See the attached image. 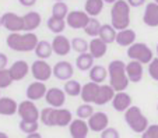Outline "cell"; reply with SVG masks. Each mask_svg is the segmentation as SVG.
<instances>
[{
    "instance_id": "6da1fadb",
    "label": "cell",
    "mask_w": 158,
    "mask_h": 138,
    "mask_svg": "<svg viewBox=\"0 0 158 138\" xmlns=\"http://www.w3.org/2000/svg\"><path fill=\"white\" fill-rule=\"evenodd\" d=\"M39 121L46 127H69L73 121V114L69 109H55L48 106L41 110Z\"/></svg>"
},
{
    "instance_id": "7a4b0ae2",
    "label": "cell",
    "mask_w": 158,
    "mask_h": 138,
    "mask_svg": "<svg viewBox=\"0 0 158 138\" xmlns=\"http://www.w3.org/2000/svg\"><path fill=\"white\" fill-rule=\"evenodd\" d=\"M39 39L34 32H11L6 38V43L14 52H34Z\"/></svg>"
},
{
    "instance_id": "3957f363",
    "label": "cell",
    "mask_w": 158,
    "mask_h": 138,
    "mask_svg": "<svg viewBox=\"0 0 158 138\" xmlns=\"http://www.w3.org/2000/svg\"><path fill=\"white\" fill-rule=\"evenodd\" d=\"M108 77H109V85L116 92L126 91L129 87V78L126 74V63L122 60H114L108 66Z\"/></svg>"
},
{
    "instance_id": "277c9868",
    "label": "cell",
    "mask_w": 158,
    "mask_h": 138,
    "mask_svg": "<svg viewBox=\"0 0 158 138\" xmlns=\"http://www.w3.org/2000/svg\"><path fill=\"white\" fill-rule=\"evenodd\" d=\"M130 9L126 0H118L110 7V25L116 31H122L130 25Z\"/></svg>"
},
{
    "instance_id": "5b68a950",
    "label": "cell",
    "mask_w": 158,
    "mask_h": 138,
    "mask_svg": "<svg viewBox=\"0 0 158 138\" xmlns=\"http://www.w3.org/2000/svg\"><path fill=\"white\" fill-rule=\"evenodd\" d=\"M123 117H125L126 124H127L131 131L136 132V134H143L147 130V127L150 126L148 119L144 116L141 109L137 108V106H130V108L123 113Z\"/></svg>"
},
{
    "instance_id": "8992f818",
    "label": "cell",
    "mask_w": 158,
    "mask_h": 138,
    "mask_svg": "<svg viewBox=\"0 0 158 138\" xmlns=\"http://www.w3.org/2000/svg\"><path fill=\"white\" fill-rule=\"evenodd\" d=\"M127 57L130 60L139 61L141 64H148L154 59V53L150 49V46L144 42H136L127 49Z\"/></svg>"
},
{
    "instance_id": "52a82bcc",
    "label": "cell",
    "mask_w": 158,
    "mask_h": 138,
    "mask_svg": "<svg viewBox=\"0 0 158 138\" xmlns=\"http://www.w3.org/2000/svg\"><path fill=\"white\" fill-rule=\"evenodd\" d=\"M17 114L20 116L21 120H25V121H39V117H41L39 109L30 99H25L18 103Z\"/></svg>"
},
{
    "instance_id": "ba28073f",
    "label": "cell",
    "mask_w": 158,
    "mask_h": 138,
    "mask_svg": "<svg viewBox=\"0 0 158 138\" xmlns=\"http://www.w3.org/2000/svg\"><path fill=\"white\" fill-rule=\"evenodd\" d=\"M31 75L35 81L46 82L53 75V67L46 60H35L31 64Z\"/></svg>"
},
{
    "instance_id": "9c48e42d",
    "label": "cell",
    "mask_w": 158,
    "mask_h": 138,
    "mask_svg": "<svg viewBox=\"0 0 158 138\" xmlns=\"http://www.w3.org/2000/svg\"><path fill=\"white\" fill-rule=\"evenodd\" d=\"M2 27L11 32H23L24 31V20L23 15H18L13 11H7L2 15Z\"/></svg>"
},
{
    "instance_id": "30bf717a",
    "label": "cell",
    "mask_w": 158,
    "mask_h": 138,
    "mask_svg": "<svg viewBox=\"0 0 158 138\" xmlns=\"http://www.w3.org/2000/svg\"><path fill=\"white\" fill-rule=\"evenodd\" d=\"M89 18L91 17L84 10H73L66 17V24H67V27L72 28V30H81V28L84 30L85 25L88 24Z\"/></svg>"
},
{
    "instance_id": "8fae6325",
    "label": "cell",
    "mask_w": 158,
    "mask_h": 138,
    "mask_svg": "<svg viewBox=\"0 0 158 138\" xmlns=\"http://www.w3.org/2000/svg\"><path fill=\"white\" fill-rule=\"evenodd\" d=\"M87 123H88L89 131L102 132L105 128L109 127V117L105 112H94V114L87 120Z\"/></svg>"
},
{
    "instance_id": "7c38bea8",
    "label": "cell",
    "mask_w": 158,
    "mask_h": 138,
    "mask_svg": "<svg viewBox=\"0 0 158 138\" xmlns=\"http://www.w3.org/2000/svg\"><path fill=\"white\" fill-rule=\"evenodd\" d=\"M45 101L49 105V108H55V109H60L63 108L66 102V92L60 88H49L46 91V95H45Z\"/></svg>"
},
{
    "instance_id": "4fadbf2b",
    "label": "cell",
    "mask_w": 158,
    "mask_h": 138,
    "mask_svg": "<svg viewBox=\"0 0 158 138\" xmlns=\"http://www.w3.org/2000/svg\"><path fill=\"white\" fill-rule=\"evenodd\" d=\"M52 49L57 56H67L72 52V41L63 34H59L52 41Z\"/></svg>"
},
{
    "instance_id": "5bb4252c",
    "label": "cell",
    "mask_w": 158,
    "mask_h": 138,
    "mask_svg": "<svg viewBox=\"0 0 158 138\" xmlns=\"http://www.w3.org/2000/svg\"><path fill=\"white\" fill-rule=\"evenodd\" d=\"M73 74H74V67L69 61L62 60V61H57L53 66V75L57 80H60V81H69V80H72Z\"/></svg>"
},
{
    "instance_id": "9a60e30c",
    "label": "cell",
    "mask_w": 158,
    "mask_h": 138,
    "mask_svg": "<svg viewBox=\"0 0 158 138\" xmlns=\"http://www.w3.org/2000/svg\"><path fill=\"white\" fill-rule=\"evenodd\" d=\"M9 71L13 81H21L31 73V66L25 60H17L9 67Z\"/></svg>"
},
{
    "instance_id": "2e32d148",
    "label": "cell",
    "mask_w": 158,
    "mask_h": 138,
    "mask_svg": "<svg viewBox=\"0 0 158 138\" xmlns=\"http://www.w3.org/2000/svg\"><path fill=\"white\" fill-rule=\"evenodd\" d=\"M110 103H112V108H114L116 112L125 113L130 106H133V99H131V96L129 95L126 91H122V92L115 93L114 99H112Z\"/></svg>"
},
{
    "instance_id": "e0dca14e",
    "label": "cell",
    "mask_w": 158,
    "mask_h": 138,
    "mask_svg": "<svg viewBox=\"0 0 158 138\" xmlns=\"http://www.w3.org/2000/svg\"><path fill=\"white\" fill-rule=\"evenodd\" d=\"M69 132L72 138H87L89 132V127L87 120L73 119V121L69 124Z\"/></svg>"
},
{
    "instance_id": "ac0fdd59",
    "label": "cell",
    "mask_w": 158,
    "mask_h": 138,
    "mask_svg": "<svg viewBox=\"0 0 158 138\" xmlns=\"http://www.w3.org/2000/svg\"><path fill=\"white\" fill-rule=\"evenodd\" d=\"M46 91H48V88H46L45 82L34 81V82H31V84L27 87L25 95H27V99L35 102V101H39V99H42V98H45Z\"/></svg>"
},
{
    "instance_id": "d6986e66",
    "label": "cell",
    "mask_w": 158,
    "mask_h": 138,
    "mask_svg": "<svg viewBox=\"0 0 158 138\" xmlns=\"http://www.w3.org/2000/svg\"><path fill=\"white\" fill-rule=\"evenodd\" d=\"M99 87H101V84H97V82H93V81L84 84L80 93V98L83 99V102L94 105V101L97 99V95L99 92Z\"/></svg>"
},
{
    "instance_id": "ffe728a7",
    "label": "cell",
    "mask_w": 158,
    "mask_h": 138,
    "mask_svg": "<svg viewBox=\"0 0 158 138\" xmlns=\"http://www.w3.org/2000/svg\"><path fill=\"white\" fill-rule=\"evenodd\" d=\"M126 74L130 82H140L143 80V74H144V69L143 64L139 61L130 60L129 63H126Z\"/></svg>"
},
{
    "instance_id": "44dd1931",
    "label": "cell",
    "mask_w": 158,
    "mask_h": 138,
    "mask_svg": "<svg viewBox=\"0 0 158 138\" xmlns=\"http://www.w3.org/2000/svg\"><path fill=\"white\" fill-rule=\"evenodd\" d=\"M115 93H116V91L110 87L109 84H101L99 92H98V95H97V99L94 101V105L104 106V105H106V103L112 102Z\"/></svg>"
},
{
    "instance_id": "7402d4cb",
    "label": "cell",
    "mask_w": 158,
    "mask_h": 138,
    "mask_svg": "<svg viewBox=\"0 0 158 138\" xmlns=\"http://www.w3.org/2000/svg\"><path fill=\"white\" fill-rule=\"evenodd\" d=\"M143 21L147 27H158V4L157 3H148L146 4V10L143 14Z\"/></svg>"
},
{
    "instance_id": "603a6c76",
    "label": "cell",
    "mask_w": 158,
    "mask_h": 138,
    "mask_svg": "<svg viewBox=\"0 0 158 138\" xmlns=\"http://www.w3.org/2000/svg\"><path fill=\"white\" fill-rule=\"evenodd\" d=\"M108 45L99 38H93L88 42V52L94 59H102L106 54Z\"/></svg>"
},
{
    "instance_id": "cb8c5ba5",
    "label": "cell",
    "mask_w": 158,
    "mask_h": 138,
    "mask_svg": "<svg viewBox=\"0 0 158 138\" xmlns=\"http://www.w3.org/2000/svg\"><path fill=\"white\" fill-rule=\"evenodd\" d=\"M115 42L119 46L123 48H129L133 43H136V31L131 30V28H126V30L118 31L116 34V41Z\"/></svg>"
},
{
    "instance_id": "d4e9b609",
    "label": "cell",
    "mask_w": 158,
    "mask_h": 138,
    "mask_svg": "<svg viewBox=\"0 0 158 138\" xmlns=\"http://www.w3.org/2000/svg\"><path fill=\"white\" fill-rule=\"evenodd\" d=\"M24 20V32H34L36 28L41 25L42 17L38 11H28L23 15Z\"/></svg>"
},
{
    "instance_id": "484cf974",
    "label": "cell",
    "mask_w": 158,
    "mask_h": 138,
    "mask_svg": "<svg viewBox=\"0 0 158 138\" xmlns=\"http://www.w3.org/2000/svg\"><path fill=\"white\" fill-rule=\"evenodd\" d=\"M18 110V103L13 98L0 96V114L2 116H14Z\"/></svg>"
},
{
    "instance_id": "4316f807",
    "label": "cell",
    "mask_w": 158,
    "mask_h": 138,
    "mask_svg": "<svg viewBox=\"0 0 158 138\" xmlns=\"http://www.w3.org/2000/svg\"><path fill=\"white\" fill-rule=\"evenodd\" d=\"M88 77L93 82H97V84H102L105 82L108 77V69L101 64H94L93 69L88 71Z\"/></svg>"
},
{
    "instance_id": "83f0119b",
    "label": "cell",
    "mask_w": 158,
    "mask_h": 138,
    "mask_svg": "<svg viewBox=\"0 0 158 138\" xmlns=\"http://www.w3.org/2000/svg\"><path fill=\"white\" fill-rule=\"evenodd\" d=\"M94 59L91 56L89 52H85V53H80L76 59V67H77L80 71H89L94 66Z\"/></svg>"
},
{
    "instance_id": "f1b7e54d",
    "label": "cell",
    "mask_w": 158,
    "mask_h": 138,
    "mask_svg": "<svg viewBox=\"0 0 158 138\" xmlns=\"http://www.w3.org/2000/svg\"><path fill=\"white\" fill-rule=\"evenodd\" d=\"M116 34H118V31L110 24H102L101 30H99L98 38L102 39L106 45H110V43H114L116 41Z\"/></svg>"
},
{
    "instance_id": "f546056e",
    "label": "cell",
    "mask_w": 158,
    "mask_h": 138,
    "mask_svg": "<svg viewBox=\"0 0 158 138\" xmlns=\"http://www.w3.org/2000/svg\"><path fill=\"white\" fill-rule=\"evenodd\" d=\"M104 0H85L84 4V11L89 15V17H97L102 13L104 10Z\"/></svg>"
},
{
    "instance_id": "4dcf8cb0",
    "label": "cell",
    "mask_w": 158,
    "mask_h": 138,
    "mask_svg": "<svg viewBox=\"0 0 158 138\" xmlns=\"http://www.w3.org/2000/svg\"><path fill=\"white\" fill-rule=\"evenodd\" d=\"M35 54L39 60H46L53 54V49H52V43H49L48 41H39L38 45L35 48Z\"/></svg>"
},
{
    "instance_id": "1f68e13d",
    "label": "cell",
    "mask_w": 158,
    "mask_h": 138,
    "mask_svg": "<svg viewBox=\"0 0 158 138\" xmlns=\"http://www.w3.org/2000/svg\"><path fill=\"white\" fill-rule=\"evenodd\" d=\"M46 27H48V30L51 31V32H53L55 35H59V34H62L63 31L66 30V27H67V24H66V20H63V18H56V17H49L48 21H46Z\"/></svg>"
},
{
    "instance_id": "d6a6232c",
    "label": "cell",
    "mask_w": 158,
    "mask_h": 138,
    "mask_svg": "<svg viewBox=\"0 0 158 138\" xmlns=\"http://www.w3.org/2000/svg\"><path fill=\"white\" fill-rule=\"evenodd\" d=\"M81 88H83V85H81L80 82L77 81V80H73V78H72V80H69V81H64L63 91L66 92V95L76 98V96H80Z\"/></svg>"
},
{
    "instance_id": "836d02e7",
    "label": "cell",
    "mask_w": 158,
    "mask_h": 138,
    "mask_svg": "<svg viewBox=\"0 0 158 138\" xmlns=\"http://www.w3.org/2000/svg\"><path fill=\"white\" fill-rule=\"evenodd\" d=\"M101 25L102 24L98 21V18H97V17H91V18H89V21H88V24H87L85 28H84V32H85L88 36L98 38L99 30H101Z\"/></svg>"
},
{
    "instance_id": "e575fe53",
    "label": "cell",
    "mask_w": 158,
    "mask_h": 138,
    "mask_svg": "<svg viewBox=\"0 0 158 138\" xmlns=\"http://www.w3.org/2000/svg\"><path fill=\"white\" fill-rule=\"evenodd\" d=\"M69 7L64 2H55L53 7H52V17H56V18H63L66 20L67 14H69Z\"/></svg>"
},
{
    "instance_id": "d590c367",
    "label": "cell",
    "mask_w": 158,
    "mask_h": 138,
    "mask_svg": "<svg viewBox=\"0 0 158 138\" xmlns=\"http://www.w3.org/2000/svg\"><path fill=\"white\" fill-rule=\"evenodd\" d=\"M93 114H94V108L91 103H83V105H80L77 108V110H76L77 119H81V120H88Z\"/></svg>"
},
{
    "instance_id": "8d00e7d4",
    "label": "cell",
    "mask_w": 158,
    "mask_h": 138,
    "mask_svg": "<svg viewBox=\"0 0 158 138\" xmlns=\"http://www.w3.org/2000/svg\"><path fill=\"white\" fill-rule=\"evenodd\" d=\"M72 50L77 52L78 54L85 53V52H88V42H87L84 38H80V36L73 38L72 39Z\"/></svg>"
},
{
    "instance_id": "74e56055",
    "label": "cell",
    "mask_w": 158,
    "mask_h": 138,
    "mask_svg": "<svg viewBox=\"0 0 158 138\" xmlns=\"http://www.w3.org/2000/svg\"><path fill=\"white\" fill-rule=\"evenodd\" d=\"M39 128V121H25L21 120L20 121V130L24 134H32V132H38Z\"/></svg>"
},
{
    "instance_id": "f35d334b",
    "label": "cell",
    "mask_w": 158,
    "mask_h": 138,
    "mask_svg": "<svg viewBox=\"0 0 158 138\" xmlns=\"http://www.w3.org/2000/svg\"><path fill=\"white\" fill-rule=\"evenodd\" d=\"M13 82V78L10 75V71L9 69H3L0 70V89L3 88H9Z\"/></svg>"
},
{
    "instance_id": "ab89813d",
    "label": "cell",
    "mask_w": 158,
    "mask_h": 138,
    "mask_svg": "<svg viewBox=\"0 0 158 138\" xmlns=\"http://www.w3.org/2000/svg\"><path fill=\"white\" fill-rule=\"evenodd\" d=\"M148 74L152 80L158 81V57H154L148 63Z\"/></svg>"
},
{
    "instance_id": "60d3db41",
    "label": "cell",
    "mask_w": 158,
    "mask_h": 138,
    "mask_svg": "<svg viewBox=\"0 0 158 138\" xmlns=\"http://www.w3.org/2000/svg\"><path fill=\"white\" fill-rule=\"evenodd\" d=\"M141 138H158V124H150L141 134Z\"/></svg>"
},
{
    "instance_id": "b9f144b4",
    "label": "cell",
    "mask_w": 158,
    "mask_h": 138,
    "mask_svg": "<svg viewBox=\"0 0 158 138\" xmlns=\"http://www.w3.org/2000/svg\"><path fill=\"white\" fill-rule=\"evenodd\" d=\"M101 138H120V134L116 128L114 127H108L101 132Z\"/></svg>"
},
{
    "instance_id": "7bdbcfd3",
    "label": "cell",
    "mask_w": 158,
    "mask_h": 138,
    "mask_svg": "<svg viewBox=\"0 0 158 138\" xmlns=\"http://www.w3.org/2000/svg\"><path fill=\"white\" fill-rule=\"evenodd\" d=\"M7 64H9V57H7V54L0 52V70L7 69Z\"/></svg>"
},
{
    "instance_id": "ee69618b",
    "label": "cell",
    "mask_w": 158,
    "mask_h": 138,
    "mask_svg": "<svg viewBox=\"0 0 158 138\" xmlns=\"http://www.w3.org/2000/svg\"><path fill=\"white\" fill-rule=\"evenodd\" d=\"M129 3V6L130 7H140L143 6V4H146L147 0H126Z\"/></svg>"
},
{
    "instance_id": "f6af8a7d",
    "label": "cell",
    "mask_w": 158,
    "mask_h": 138,
    "mask_svg": "<svg viewBox=\"0 0 158 138\" xmlns=\"http://www.w3.org/2000/svg\"><path fill=\"white\" fill-rule=\"evenodd\" d=\"M21 6H25V7H31L36 3V0H18Z\"/></svg>"
},
{
    "instance_id": "bcb514c9",
    "label": "cell",
    "mask_w": 158,
    "mask_h": 138,
    "mask_svg": "<svg viewBox=\"0 0 158 138\" xmlns=\"http://www.w3.org/2000/svg\"><path fill=\"white\" fill-rule=\"evenodd\" d=\"M27 138H42V135L39 132H32V134H28Z\"/></svg>"
},
{
    "instance_id": "7dc6e473",
    "label": "cell",
    "mask_w": 158,
    "mask_h": 138,
    "mask_svg": "<svg viewBox=\"0 0 158 138\" xmlns=\"http://www.w3.org/2000/svg\"><path fill=\"white\" fill-rule=\"evenodd\" d=\"M118 0H104V3L105 4H114V3H116Z\"/></svg>"
},
{
    "instance_id": "c3c4849f",
    "label": "cell",
    "mask_w": 158,
    "mask_h": 138,
    "mask_svg": "<svg viewBox=\"0 0 158 138\" xmlns=\"http://www.w3.org/2000/svg\"><path fill=\"white\" fill-rule=\"evenodd\" d=\"M0 138H10L9 135L6 134V132H3V131H0Z\"/></svg>"
},
{
    "instance_id": "681fc988",
    "label": "cell",
    "mask_w": 158,
    "mask_h": 138,
    "mask_svg": "<svg viewBox=\"0 0 158 138\" xmlns=\"http://www.w3.org/2000/svg\"><path fill=\"white\" fill-rule=\"evenodd\" d=\"M0 27H2V15H0Z\"/></svg>"
},
{
    "instance_id": "f907efd6",
    "label": "cell",
    "mask_w": 158,
    "mask_h": 138,
    "mask_svg": "<svg viewBox=\"0 0 158 138\" xmlns=\"http://www.w3.org/2000/svg\"><path fill=\"white\" fill-rule=\"evenodd\" d=\"M55 2H64V0H55Z\"/></svg>"
},
{
    "instance_id": "816d5d0a",
    "label": "cell",
    "mask_w": 158,
    "mask_h": 138,
    "mask_svg": "<svg viewBox=\"0 0 158 138\" xmlns=\"http://www.w3.org/2000/svg\"><path fill=\"white\" fill-rule=\"evenodd\" d=\"M157 57H158V45H157Z\"/></svg>"
},
{
    "instance_id": "f5cc1de1",
    "label": "cell",
    "mask_w": 158,
    "mask_h": 138,
    "mask_svg": "<svg viewBox=\"0 0 158 138\" xmlns=\"http://www.w3.org/2000/svg\"><path fill=\"white\" fill-rule=\"evenodd\" d=\"M154 3H157V4H158V0H154Z\"/></svg>"
},
{
    "instance_id": "db71d44e",
    "label": "cell",
    "mask_w": 158,
    "mask_h": 138,
    "mask_svg": "<svg viewBox=\"0 0 158 138\" xmlns=\"http://www.w3.org/2000/svg\"><path fill=\"white\" fill-rule=\"evenodd\" d=\"M157 112H158V105H157Z\"/></svg>"
}]
</instances>
